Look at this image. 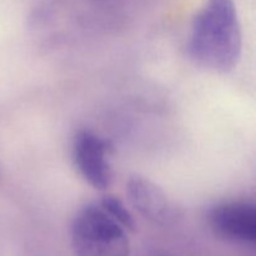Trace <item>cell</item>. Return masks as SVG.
Here are the masks:
<instances>
[{
	"label": "cell",
	"mask_w": 256,
	"mask_h": 256,
	"mask_svg": "<svg viewBox=\"0 0 256 256\" xmlns=\"http://www.w3.org/2000/svg\"><path fill=\"white\" fill-rule=\"evenodd\" d=\"M242 32L234 0H206L194 18L188 52L200 66L229 72L239 62Z\"/></svg>",
	"instance_id": "cell-1"
},
{
	"label": "cell",
	"mask_w": 256,
	"mask_h": 256,
	"mask_svg": "<svg viewBox=\"0 0 256 256\" xmlns=\"http://www.w3.org/2000/svg\"><path fill=\"white\" fill-rule=\"evenodd\" d=\"M126 232L99 202L88 204L72 220V252L75 256H129Z\"/></svg>",
	"instance_id": "cell-2"
},
{
	"label": "cell",
	"mask_w": 256,
	"mask_h": 256,
	"mask_svg": "<svg viewBox=\"0 0 256 256\" xmlns=\"http://www.w3.org/2000/svg\"><path fill=\"white\" fill-rule=\"evenodd\" d=\"M72 152L75 166L85 182L96 190H106L112 176L106 140L90 130H80L72 140Z\"/></svg>",
	"instance_id": "cell-3"
},
{
	"label": "cell",
	"mask_w": 256,
	"mask_h": 256,
	"mask_svg": "<svg viewBox=\"0 0 256 256\" xmlns=\"http://www.w3.org/2000/svg\"><path fill=\"white\" fill-rule=\"evenodd\" d=\"M209 224L222 239L238 244L256 242V208L249 202H225L209 212Z\"/></svg>",
	"instance_id": "cell-4"
},
{
	"label": "cell",
	"mask_w": 256,
	"mask_h": 256,
	"mask_svg": "<svg viewBox=\"0 0 256 256\" xmlns=\"http://www.w3.org/2000/svg\"><path fill=\"white\" fill-rule=\"evenodd\" d=\"M132 206L142 216L159 225H169L175 220V209L164 190L148 178L134 175L126 186Z\"/></svg>",
	"instance_id": "cell-5"
},
{
	"label": "cell",
	"mask_w": 256,
	"mask_h": 256,
	"mask_svg": "<svg viewBox=\"0 0 256 256\" xmlns=\"http://www.w3.org/2000/svg\"><path fill=\"white\" fill-rule=\"evenodd\" d=\"M99 204L114 218L116 222H119L128 232H134L135 230V222L134 218L130 214L129 210L126 209V206L124 205V202L120 199H118L116 196H112V195H108L104 196L99 202Z\"/></svg>",
	"instance_id": "cell-6"
},
{
	"label": "cell",
	"mask_w": 256,
	"mask_h": 256,
	"mask_svg": "<svg viewBox=\"0 0 256 256\" xmlns=\"http://www.w3.org/2000/svg\"><path fill=\"white\" fill-rule=\"evenodd\" d=\"M159 256H170V255H168V254H162V255H159Z\"/></svg>",
	"instance_id": "cell-7"
}]
</instances>
